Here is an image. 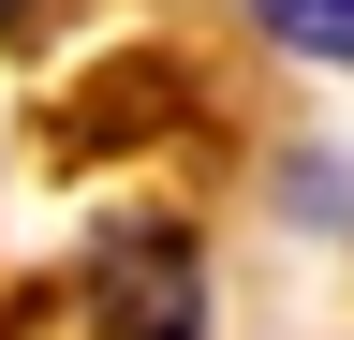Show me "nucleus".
<instances>
[{"label":"nucleus","instance_id":"obj_1","mask_svg":"<svg viewBox=\"0 0 354 340\" xmlns=\"http://www.w3.org/2000/svg\"><path fill=\"white\" fill-rule=\"evenodd\" d=\"M88 311H104L118 340H207V267H192V237H177V222L104 237V267H88Z\"/></svg>","mask_w":354,"mask_h":340},{"label":"nucleus","instance_id":"obj_2","mask_svg":"<svg viewBox=\"0 0 354 340\" xmlns=\"http://www.w3.org/2000/svg\"><path fill=\"white\" fill-rule=\"evenodd\" d=\"M251 30L310 74H354V0H251Z\"/></svg>","mask_w":354,"mask_h":340},{"label":"nucleus","instance_id":"obj_3","mask_svg":"<svg viewBox=\"0 0 354 340\" xmlns=\"http://www.w3.org/2000/svg\"><path fill=\"white\" fill-rule=\"evenodd\" d=\"M30 15H44V0H0V30H30Z\"/></svg>","mask_w":354,"mask_h":340}]
</instances>
